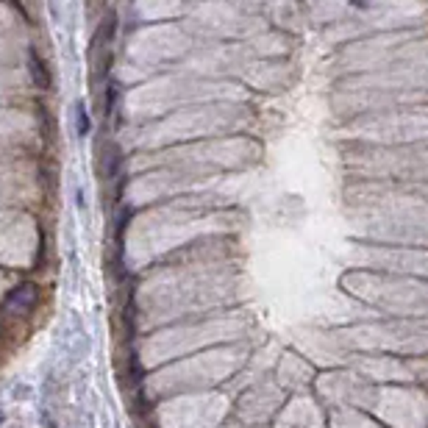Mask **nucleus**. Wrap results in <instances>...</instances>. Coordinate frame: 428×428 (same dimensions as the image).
Returning a JSON list of instances; mask_svg holds the SVG:
<instances>
[{
  "instance_id": "obj_4",
  "label": "nucleus",
  "mask_w": 428,
  "mask_h": 428,
  "mask_svg": "<svg viewBox=\"0 0 428 428\" xmlns=\"http://www.w3.org/2000/svg\"><path fill=\"white\" fill-rule=\"evenodd\" d=\"M0 422H3V411H0Z\"/></svg>"
},
{
  "instance_id": "obj_3",
  "label": "nucleus",
  "mask_w": 428,
  "mask_h": 428,
  "mask_svg": "<svg viewBox=\"0 0 428 428\" xmlns=\"http://www.w3.org/2000/svg\"><path fill=\"white\" fill-rule=\"evenodd\" d=\"M89 128H92V122H89V111H87V106L78 100V103H76V131H78L81 136H87Z\"/></svg>"
},
{
  "instance_id": "obj_1",
  "label": "nucleus",
  "mask_w": 428,
  "mask_h": 428,
  "mask_svg": "<svg viewBox=\"0 0 428 428\" xmlns=\"http://www.w3.org/2000/svg\"><path fill=\"white\" fill-rule=\"evenodd\" d=\"M36 301H39V292H36L34 283H20V287H14V290L6 295L3 312H6L9 317H14V320H23V317H28V314L36 309Z\"/></svg>"
},
{
  "instance_id": "obj_2",
  "label": "nucleus",
  "mask_w": 428,
  "mask_h": 428,
  "mask_svg": "<svg viewBox=\"0 0 428 428\" xmlns=\"http://www.w3.org/2000/svg\"><path fill=\"white\" fill-rule=\"evenodd\" d=\"M28 73H31V81L39 89H50V69H47V64L42 61V56L36 50L28 53Z\"/></svg>"
}]
</instances>
